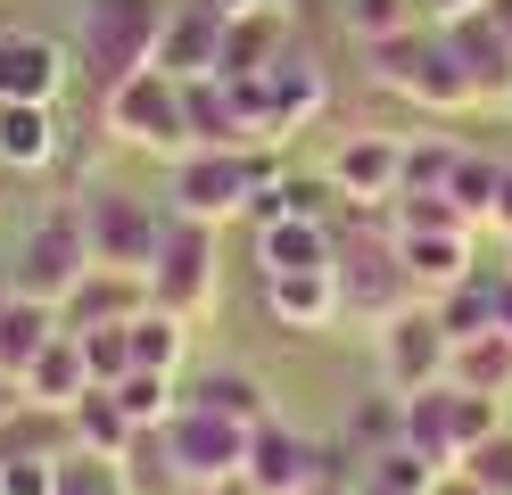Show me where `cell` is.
<instances>
[{
	"mask_svg": "<svg viewBox=\"0 0 512 495\" xmlns=\"http://www.w3.org/2000/svg\"><path fill=\"white\" fill-rule=\"evenodd\" d=\"M364 66H372V83L380 91H397V99H413V108H430V116H463V108H479V83L463 75V58L446 50V33H389V42H372L364 50Z\"/></svg>",
	"mask_w": 512,
	"mask_h": 495,
	"instance_id": "obj_2",
	"label": "cell"
},
{
	"mask_svg": "<svg viewBox=\"0 0 512 495\" xmlns=\"http://www.w3.org/2000/svg\"><path fill=\"white\" fill-rule=\"evenodd\" d=\"M314 495H364V479H356V471H331V479L314 487Z\"/></svg>",
	"mask_w": 512,
	"mask_h": 495,
	"instance_id": "obj_49",
	"label": "cell"
},
{
	"mask_svg": "<svg viewBox=\"0 0 512 495\" xmlns=\"http://www.w3.org/2000/svg\"><path fill=\"white\" fill-rule=\"evenodd\" d=\"M207 9H215L223 25H232V17H256V9H273V0H207Z\"/></svg>",
	"mask_w": 512,
	"mask_h": 495,
	"instance_id": "obj_48",
	"label": "cell"
},
{
	"mask_svg": "<svg viewBox=\"0 0 512 495\" xmlns=\"http://www.w3.org/2000/svg\"><path fill=\"white\" fill-rule=\"evenodd\" d=\"M157 66H166L174 83H199L223 66V17L207 0H190V9H166V33H157Z\"/></svg>",
	"mask_w": 512,
	"mask_h": 495,
	"instance_id": "obj_18",
	"label": "cell"
},
{
	"mask_svg": "<svg viewBox=\"0 0 512 495\" xmlns=\"http://www.w3.org/2000/svg\"><path fill=\"white\" fill-rule=\"evenodd\" d=\"M58 495H133V479H124V462H108V454L58 446Z\"/></svg>",
	"mask_w": 512,
	"mask_h": 495,
	"instance_id": "obj_35",
	"label": "cell"
},
{
	"mask_svg": "<svg viewBox=\"0 0 512 495\" xmlns=\"http://www.w3.org/2000/svg\"><path fill=\"white\" fill-rule=\"evenodd\" d=\"M58 330H67V314L58 306H42V297H25V289H9V306H0V372H17L25 380V363H34Z\"/></svg>",
	"mask_w": 512,
	"mask_h": 495,
	"instance_id": "obj_27",
	"label": "cell"
},
{
	"mask_svg": "<svg viewBox=\"0 0 512 495\" xmlns=\"http://www.w3.org/2000/svg\"><path fill=\"white\" fill-rule=\"evenodd\" d=\"M339 17H347V33L372 50V42H389V33H413V25H422V0H347Z\"/></svg>",
	"mask_w": 512,
	"mask_h": 495,
	"instance_id": "obj_37",
	"label": "cell"
},
{
	"mask_svg": "<svg viewBox=\"0 0 512 495\" xmlns=\"http://www.w3.org/2000/svg\"><path fill=\"white\" fill-rule=\"evenodd\" d=\"M372 339H380V380H389L397 396L446 380V363H455V339H446V322H438L430 297H422V306H405L397 322H380Z\"/></svg>",
	"mask_w": 512,
	"mask_h": 495,
	"instance_id": "obj_10",
	"label": "cell"
},
{
	"mask_svg": "<svg viewBox=\"0 0 512 495\" xmlns=\"http://www.w3.org/2000/svg\"><path fill=\"white\" fill-rule=\"evenodd\" d=\"M157 33H166V0H83L75 75H91V91H116L124 75L157 66Z\"/></svg>",
	"mask_w": 512,
	"mask_h": 495,
	"instance_id": "obj_1",
	"label": "cell"
},
{
	"mask_svg": "<svg viewBox=\"0 0 512 495\" xmlns=\"http://www.w3.org/2000/svg\"><path fill=\"white\" fill-rule=\"evenodd\" d=\"M422 9H430V25H455V17H479L488 0H422Z\"/></svg>",
	"mask_w": 512,
	"mask_h": 495,
	"instance_id": "obj_43",
	"label": "cell"
},
{
	"mask_svg": "<svg viewBox=\"0 0 512 495\" xmlns=\"http://www.w3.org/2000/svg\"><path fill=\"white\" fill-rule=\"evenodd\" d=\"M67 149V124L42 99H0V174H50Z\"/></svg>",
	"mask_w": 512,
	"mask_h": 495,
	"instance_id": "obj_16",
	"label": "cell"
},
{
	"mask_svg": "<svg viewBox=\"0 0 512 495\" xmlns=\"http://www.w3.org/2000/svg\"><path fill=\"white\" fill-rule=\"evenodd\" d=\"M17 413H25V380H17V372H0V429H9Z\"/></svg>",
	"mask_w": 512,
	"mask_h": 495,
	"instance_id": "obj_45",
	"label": "cell"
},
{
	"mask_svg": "<svg viewBox=\"0 0 512 495\" xmlns=\"http://www.w3.org/2000/svg\"><path fill=\"white\" fill-rule=\"evenodd\" d=\"M397 256H405V273L422 297H446V289H463L479 273V231L463 223H446V231H397Z\"/></svg>",
	"mask_w": 512,
	"mask_h": 495,
	"instance_id": "obj_14",
	"label": "cell"
},
{
	"mask_svg": "<svg viewBox=\"0 0 512 495\" xmlns=\"http://www.w3.org/2000/svg\"><path fill=\"white\" fill-rule=\"evenodd\" d=\"M496 108H504V116H512V83H504V99H496Z\"/></svg>",
	"mask_w": 512,
	"mask_h": 495,
	"instance_id": "obj_51",
	"label": "cell"
},
{
	"mask_svg": "<svg viewBox=\"0 0 512 495\" xmlns=\"http://www.w3.org/2000/svg\"><path fill=\"white\" fill-rule=\"evenodd\" d=\"M83 273H91L83 198H58V207H42V215H34V231H25V248H17V264H9V289L42 297V306H67Z\"/></svg>",
	"mask_w": 512,
	"mask_h": 495,
	"instance_id": "obj_4",
	"label": "cell"
},
{
	"mask_svg": "<svg viewBox=\"0 0 512 495\" xmlns=\"http://www.w3.org/2000/svg\"><path fill=\"white\" fill-rule=\"evenodd\" d=\"M446 198H455V215H463L471 231H488V207H496V157L463 149V165L446 174Z\"/></svg>",
	"mask_w": 512,
	"mask_h": 495,
	"instance_id": "obj_34",
	"label": "cell"
},
{
	"mask_svg": "<svg viewBox=\"0 0 512 495\" xmlns=\"http://www.w3.org/2000/svg\"><path fill=\"white\" fill-rule=\"evenodd\" d=\"M331 471H347V454L298 438L290 421H256V438H248V487L256 495H314Z\"/></svg>",
	"mask_w": 512,
	"mask_h": 495,
	"instance_id": "obj_9",
	"label": "cell"
},
{
	"mask_svg": "<svg viewBox=\"0 0 512 495\" xmlns=\"http://www.w3.org/2000/svg\"><path fill=\"white\" fill-rule=\"evenodd\" d=\"M75 347H83V363H91V388H116L124 372H133V330H124V322L75 330Z\"/></svg>",
	"mask_w": 512,
	"mask_h": 495,
	"instance_id": "obj_36",
	"label": "cell"
},
{
	"mask_svg": "<svg viewBox=\"0 0 512 495\" xmlns=\"http://www.w3.org/2000/svg\"><path fill=\"white\" fill-rule=\"evenodd\" d=\"M405 446L430 454L438 471H455V462H463V446H455V380H430V388L405 396Z\"/></svg>",
	"mask_w": 512,
	"mask_h": 495,
	"instance_id": "obj_26",
	"label": "cell"
},
{
	"mask_svg": "<svg viewBox=\"0 0 512 495\" xmlns=\"http://www.w3.org/2000/svg\"><path fill=\"white\" fill-rule=\"evenodd\" d=\"M504 429V396H479V388H455V446H488Z\"/></svg>",
	"mask_w": 512,
	"mask_h": 495,
	"instance_id": "obj_39",
	"label": "cell"
},
{
	"mask_svg": "<svg viewBox=\"0 0 512 495\" xmlns=\"http://www.w3.org/2000/svg\"><path fill=\"white\" fill-rule=\"evenodd\" d=\"M364 495H405V487H389V479H364Z\"/></svg>",
	"mask_w": 512,
	"mask_h": 495,
	"instance_id": "obj_50",
	"label": "cell"
},
{
	"mask_svg": "<svg viewBox=\"0 0 512 495\" xmlns=\"http://www.w3.org/2000/svg\"><path fill=\"white\" fill-rule=\"evenodd\" d=\"M174 495H256V487H248V471H240V479H190V487H174Z\"/></svg>",
	"mask_w": 512,
	"mask_h": 495,
	"instance_id": "obj_44",
	"label": "cell"
},
{
	"mask_svg": "<svg viewBox=\"0 0 512 495\" xmlns=\"http://www.w3.org/2000/svg\"><path fill=\"white\" fill-rule=\"evenodd\" d=\"M463 471L488 487V495H512V429H496L488 446H471V454H463Z\"/></svg>",
	"mask_w": 512,
	"mask_h": 495,
	"instance_id": "obj_41",
	"label": "cell"
},
{
	"mask_svg": "<svg viewBox=\"0 0 512 495\" xmlns=\"http://www.w3.org/2000/svg\"><path fill=\"white\" fill-rule=\"evenodd\" d=\"M323 174H331V190L356 215H380L405 190V141H397V132H347V141L323 157Z\"/></svg>",
	"mask_w": 512,
	"mask_h": 495,
	"instance_id": "obj_11",
	"label": "cell"
},
{
	"mask_svg": "<svg viewBox=\"0 0 512 495\" xmlns=\"http://www.w3.org/2000/svg\"><path fill=\"white\" fill-rule=\"evenodd\" d=\"M182 405H207V413H223V421H273V396H265V380L256 372H232V363H207V372H182Z\"/></svg>",
	"mask_w": 512,
	"mask_h": 495,
	"instance_id": "obj_24",
	"label": "cell"
},
{
	"mask_svg": "<svg viewBox=\"0 0 512 495\" xmlns=\"http://www.w3.org/2000/svg\"><path fill=\"white\" fill-rule=\"evenodd\" d=\"M215 289H223L215 223L166 215V240H157V264H149V306H166V314H182V322H207V314H215Z\"/></svg>",
	"mask_w": 512,
	"mask_h": 495,
	"instance_id": "obj_6",
	"label": "cell"
},
{
	"mask_svg": "<svg viewBox=\"0 0 512 495\" xmlns=\"http://www.w3.org/2000/svg\"><path fill=\"white\" fill-rule=\"evenodd\" d=\"M397 438H405V396H397V388L356 396V405H347V429H339V446H347V454H364V462H372V454H389Z\"/></svg>",
	"mask_w": 512,
	"mask_h": 495,
	"instance_id": "obj_31",
	"label": "cell"
},
{
	"mask_svg": "<svg viewBox=\"0 0 512 495\" xmlns=\"http://www.w3.org/2000/svg\"><path fill=\"white\" fill-rule=\"evenodd\" d=\"M116 405L133 413V429H166L174 405H182V380H174V372H149V363H133V372L116 380Z\"/></svg>",
	"mask_w": 512,
	"mask_h": 495,
	"instance_id": "obj_32",
	"label": "cell"
},
{
	"mask_svg": "<svg viewBox=\"0 0 512 495\" xmlns=\"http://www.w3.org/2000/svg\"><path fill=\"white\" fill-rule=\"evenodd\" d=\"M496 330L512 339V264H496Z\"/></svg>",
	"mask_w": 512,
	"mask_h": 495,
	"instance_id": "obj_46",
	"label": "cell"
},
{
	"mask_svg": "<svg viewBox=\"0 0 512 495\" xmlns=\"http://www.w3.org/2000/svg\"><path fill=\"white\" fill-rule=\"evenodd\" d=\"M0 495H58V446L42 454H0Z\"/></svg>",
	"mask_w": 512,
	"mask_h": 495,
	"instance_id": "obj_40",
	"label": "cell"
},
{
	"mask_svg": "<svg viewBox=\"0 0 512 495\" xmlns=\"http://www.w3.org/2000/svg\"><path fill=\"white\" fill-rule=\"evenodd\" d=\"M339 306L356 314L364 330L397 322L405 306H422V289H413V273H405V256H397V240H389V231H380V248L339 256Z\"/></svg>",
	"mask_w": 512,
	"mask_h": 495,
	"instance_id": "obj_12",
	"label": "cell"
},
{
	"mask_svg": "<svg viewBox=\"0 0 512 495\" xmlns=\"http://www.w3.org/2000/svg\"><path fill=\"white\" fill-rule=\"evenodd\" d=\"M67 83H75V42L0 25V99H42V108H58Z\"/></svg>",
	"mask_w": 512,
	"mask_h": 495,
	"instance_id": "obj_13",
	"label": "cell"
},
{
	"mask_svg": "<svg viewBox=\"0 0 512 495\" xmlns=\"http://www.w3.org/2000/svg\"><path fill=\"white\" fill-rule=\"evenodd\" d=\"M463 165L455 132H430V141H405V190H446V174Z\"/></svg>",
	"mask_w": 512,
	"mask_h": 495,
	"instance_id": "obj_38",
	"label": "cell"
},
{
	"mask_svg": "<svg viewBox=\"0 0 512 495\" xmlns=\"http://www.w3.org/2000/svg\"><path fill=\"white\" fill-rule=\"evenodd\" d=\"M256 83H265V116H273V141H290L298 124H314V116L331 108V83H323V66H314L306 50H281V58H273Z\"/></svg>",
	"mask_w": 512,
	"mask_h": 495,
	"instance_id": "obj_15",
	"label": "cell"
},
{
	"mask_svg": "<svg viewBox=\"0 0 512 495\" xmlns=\"http://www.w3.org/2000/svg\"><path fill=\"white\" fill-rule=\"evenodd\" d=\"M438 322H446V339H479V330H496V273H471L463 289H446L430 297Z\"/></svg>",
	"mask_w": 512,
	"mask_h": 495,
	"instance_id": "obj_33",
	"label": "cell"
},
{
	"mask_svg": "<svg viewBox=\"0 0 512 495\" xmlns=\"http://www.w3.org/2000/svg\"><path fill=\"white\" fill-rule=\"evenodd\" d=\"M430 495H488V487H479V479H471V471H463V462H455V471H446V479H438V487H430Z\"/></svg>",
	"mask_w": 512,
	"mask_h": 495,
	"instance_id": "obj_47",
	"label": "cell"
},
{
	"mask_svg": "<svg viewBox=\"0 0 512 495\" xmlns=\"http://www.w3.org/2000/svg\"><path fill=\"white\" fill-rule=\"evenodd\" d=\"M100 124H108L116 149L190 157V108H182V83L166 66H141V75H124L116 91H100Z\"/></svg>",
	"mask_w": 512,
	"mask_h": 495,
	"instance_id": "obj_3",
	"label": "cell"
},
{
	"mask_svg": "<svg viewBox=\"0 0 512 495\" xmlns=\"http://www.w3.org/2000/svg\"><path fill=\"white\" fill-rule=\"evenodd\" d=\"M273 174H281L273 149H190V157H174V215H199L223 231L248 215V190Z\"/></svg>",
	"mask_w": 512,
	"mask_h": 495,
	"instance_id": "obj_5",
	"label": "cell"
},
{
	"mask_svg": "<svg viewBox=\"0 0 512 495\" xmlns=\"http://www.w3.org/2000/svg\"><path fill=\"white\" fill-rule=\"evenodd\" d=\"M438 33H446V50L463 58V75L479 83V108L504 99V83H512V25L496 9H479V17H455V25H438Z\"/></svg>",
	"mask_w": 512,
	"mask_h": 495,
	"instance_id": "obj_17",
	"label": "cell"
},
{
	"mask_svg": "<svg viewBox=\"0 0 512 495\" xmlns=\"http://www.w3.org/2000/svg\"><path fill=\"white\" fill-rule=\"evenodd\" d=\"M141 306H149V273H116V264H91L58 314H67V330H91V322H133Z\"/></svg>",
	"mask_w": 512,
	"mask_h": 495,
	"instance_id": "obj_22",
	"label": "cell"
},
{
	"mask_svg": "<svg viewBox=\"0 0 512 495\" xmlns=\"http://www.w3.org/2000/svg\"><path fill=\"white\" fill-rule=\"evenodd\" d=\"M83 198V231H91V264H116V273H149L157 240H166V215L133 190H75Z\"/></svg>",
	"mask_w": 512,
	"mask_h": 495,
	"instance_id": "obj_8",
	"label": "cell"
},
{
	"mask_svg": "<svg viewBox=\"0 0 512 495\" xmlns=\"http://www.w3.org/2000/svg\"><path fill=\"white\" fill-rule=\"evenodd\" d=\"M182 108H190V149H256L248 141V116H240V99H232L223 75L182 83Z\"/></svg>",
	"mask_w": 512,
	"mask_h": 495,
	"instance_id": "obj_25",
	"label": "cell"
},
{
	"mask_svg": "<svg viewBox=\"0 0 512 495\" xmlns=\"http://www.w3.org/2000/svg\"><path fill=\"white\" fill-rule=\"evenodd\" d=\"M149 438V429H133V413L116 405V388H83L75 405H67V446H83V454H108V462H124Z\"/></svg>",
	"mask_w": 512,
	"mask_h": 495,
	"instance_id": "obj_23",
	"label": "cell"
},
{
	"mask_svg": "<svg viewBox=\"0 0 512 495\" xmlns=\"http://www.w3.org/2000/svg\"><path fill=\"white\" fill-rule=\"evenodd\" d=\"M124 330H133V363H149V372H174V380H182V363H190V330H199V322H182V314H166V306H141Z\"/></svg>",
	"mask_w": 512,
	"mask_h": 495,
	"instance_id": "obj_30",
	"label": "cell"
},
{
	"mask_svg": "<svg viewBox=\"0 0 512 495\" xmlns=\"http://www.w3.org/2000/svg\"><path fill=\"white\" fill-rule=\"evenodd\" d=\"M256 264L265 273H323V264H339V240L323 215H273L256 223Z\"/></svg>",
	"mask_w": 512,
	"mask_h": 495,
	"instance_id": "obj_19",
	"label": "cell"
},
{
	"mask_svg": "<svg viewBox=\"0 0 512 495\" xmlns=\"http://www.w3.org/2000/svg\"><path fill=\"white\" fill-rule=\"evenodd\" d=\"M149 438H157V454H166V471L190 487V479H240L256 429H248V421H223V413H207V405H174V421L149 429Z\"/></svg>",
	"mask_w": 512,
	"mask_h": 495,
	"instance_id": "obj_7",
	"label": "cell"
},
{
	"mask_svg": "<svg viewBox=\"0 0 512 495\" xmlns=\"http://www.w3.org/2000/svg\"><path fill=\"white\" fill-rule=\"evenodd\" d=\"M265 314L281 330H331L347 306H339V264L323 273H265Z\"/></svg>",
	"mask_w": 512,
	"mask_h": 495,
	"instance_id": "obj_20",
	"label": "cell"
},
{
	"mask_svg": "<svg viewBox=\"0 0 512 495\" xmlns=\"http://www.w3.org/2000/svg\"><path fill=\"white\" fill-rule=\"evenodd\" d=\"M0 306H9V273H0Z\"/></svg>",
	"mask_w": 512,
	"mask_h": 495,
	"instance_id": "obj_52",
	"label": "cell"
},
{
	"mask_svg": "<svg viewBox=\"0 0 512 495\" xmlns=\"http://www.w3.org/2000/svg\"><path fill=\"white\" fill-rule=\"evenodd\" d=\"M488 231L512 240V157H496V207H488Z\"/></svg>",
	"mask_w": 512,
	"mask_h": 495,
	"instance_id": "obj_42",
	"label": "cell"
},
{
	"mask_svg": "<svg viewBox=\"0 0 512 495\" xmlns=\"http://www.w3.org/2000/svg\"><path fill=\"white\" fill-rule=\"evenodd\" d=\"M281 50H290V17H281V0H273V9L223 25V66H215V75H265Z\"/></svg>",
	"mask_w": 512,
	"mask_h": 495,
	"instance_id": "obj_28",
	"label": "cell"
},
{
	"mask_svg": "<svg viewBox=\"0 0 512 495\" xmlns=\"http://www.w3.org/2000/svg\"><path fill=\"white\" fill-rule=\"evenodd\" d=\"M91 388V363L75 347V330H58V339L25 363V413H50V421H67V405Z\"/></svg>",
	"mask_w": 512,
	"mask_h": 495,
	"instance_id": "obj_21",
	"label": "cell"
},
{
	"mask_svg": "<svg viewBox=\"0 0 512 495\" xmlns=\"http://www.w3.org/2000/svg\"><path fill=\"white\" fill-rule=\"evenodd\" d=\"M455 388H479V396H512V339L504 330H479V339H455V363H446Z\"/></svg>",
	"mask_w": 512,
	"mask_h": 495,
	"instance_id": "obj_29",
	"label": "cell"
}]
</instances>
